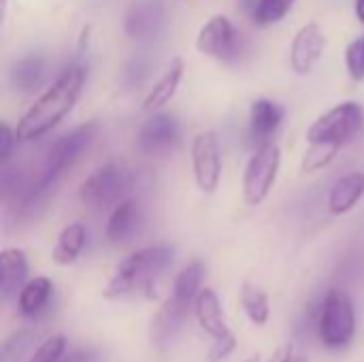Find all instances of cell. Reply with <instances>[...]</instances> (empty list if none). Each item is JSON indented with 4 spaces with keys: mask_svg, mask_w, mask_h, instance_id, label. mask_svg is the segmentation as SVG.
I'll use <instances>...</instances> for the list:
<instances>
[{
    "mask_svg": "<svg viewBox=\"0 0 364 362\" xmlns=\"http://www.w3.org/2000/svg\"><path fill=\"white\" fill-rule=\"evenodd\" d=\"M85 68L81 64L66 66L58 79L28 107V111L19 117L15 137L21 143L36 141L53 130L77 105L83 85H85Z\"/></svg>",
    "mask_w": 364,
    "mask_h": 362,
    "instance_id": "1",
    "label": "cell"
},
{
    "mask_svg": "<svg viewBox=\"0 0 364 362\" xmlns=\"http://www.w3.org/2000/svg\"><path fill=\"white\" fill-rule=\"evenodd\" d=\"M173 260H175V245L171 243H156L136 250L117 265L102 294L107 299H119L145 290L147 297H151L154 284L173 265Z\"/></svg>",
    "mask_w": 364,
    "mask_h": 362,
    "instance_id": "2",
    "label": "cell"
},
{
    "mask_svg": "<svg viewBox=\"0 0 364 362\" xmlns=\"http://www.w3.org/2000/svg\"><path fill=\"white\" fill-rule=\"evenodd\" d=\"M94 134H96V122H85V124L73 128L70 132L62 134L60 139H55L49 145L43 169H41V175L32 183V188L26 192V198H23L26 207H30L32 203H38L41 196L45 192H49L66 171L73 169V164L79 160V156L94 141Z\"/></svg>",
    "mask_w": 364,
    "mask_h": 362,
    "instance_id": "3",
    "label": "cell"
},
{
    "mask_svg": "<svg viewBox=\"0 0 364 362\" xmlns=\"http://www.w3.org/2000/svg\"><path fill=\"white\" fill-rule=\"evenodd\" d=\"M364 124L363 107L354 100L335 105L324 115H320L307 130L309 145H322L331 149H341L360 132Z\"/></svg>",
    "mask_w": 364,
    "mask_h": 362,
    "instance_id": "4",
    "label": "cell"
},
{
    "mask_svg": "<svg viewBox=\"0 0 364 362\" xmlns=\"http://www.w3.org/2000/svg\"><path fill=\"white\" fill-rule=\"evenodd\" d=\"M132 183V173L122 162H107L92 171L85 181L79 186V201L87 209H107L115 207L119 198L128 192Z\"/></svg>",
    "mask_w": 364,
    "mask_h": 362,
    "instance_id": "5",
    "label": "cell"
},
{
    "mask_svg": "<svg viewBox=\"0 0 364 362\" xmlns=\"http://www.w3.org/2000/svg\"><path fill=\"white\" fill-rule=\"evenodd\" d=\"M282 166V149L275 141L258 145L243 173V201L258 207L271 194Z\"/></svg>",
    "mask_w": 364,
    "mask_h": 362,
    "instance_id": "6",
    "label": "cell"
},
{
    "mask_svg": "<svg viewBox=\"0 0 364 362\" xmlns=\"http://www.w3.org/2000/svg\"><path fill=\"white\" fill-rule=\"evenodd\" d=\"M356 333V314L352 299L348 292L333 288L324 297L320 320H318V335L324 346L328 348H343L352 341Z\"/></svg>",
    "mask_w": 364,
    "mask_h": 362,
    "instance_id": "7",
    "label": "cell"
},
{
    "mask_svg": "<svg viewBox=\"0 0 364 362\" xmlns=\"http://www.w3.org/2000/svg\"><path fill=\"white\" fill-rule=\"evenodd\" d=\"M194 312H196V320H198L200 329L213 339L209 361H224L237 348V339L224 320V312H222L218 294L211 288L200 290V294L196 297V303H194Z\"/></svg>",
    "mask_w": 364,
    "mask_h": 362,
    "instance_id": "8",
    "label": "cell"
},
{
    "mask_svg": "<svg viewBox=\"0 0 364 362\" xmlns=\"http://www.w3.org/2000/svg\"><path fill=\"white\" fill-rule=\"evenodd\" d=\"M192 171L200 192L213 194L222 179V151L213 130L198 132L192 141Z\"/></svg>",
    "mask_w": 364,
    "mask_h": 362,
    "instance_id": "9",
    "label": "cell"
},
{
    "mask_svg": "<svg viewBox=\"0 0 364 362\" xmlns=\"http://www.w3.org/2000/svg\"><path fill=\"white\" fill-rule=\"evenodd\" d=\"M237 43H239V34L226 15L209 17L196 34V49L220 62L235 60Z\"/></svg>",
    "mask_w": 364,
    "mask_h": 362,
    "instance_id": "10",
    "label": "cell"
},
{
    "mask_svg": "<svg viewBox=\"0 0 364 362\" xmlns=\"http://www.w3.org/2000/svg\"><path fill=\"white\" fill-rule=\"evenodd\" d=\"M326 49V34L324 30L311 21L299 28L290 45V66L296 75H309L316 64L322 60Z\"/></svg>",
    "mask_w": 364,
    "mask_h": 362,
    "instance_id": "11",
    "label": "cell"
},
{
    "mask_svg": "<svg viewBox=\"0 0 364 362\" xmlns=\"http://www.w3.org/2000/svg\"><path fill=\"white\" fill-rule=\"evenodd\" d=\"M179 143V122L168 113H154L139 130V147L145 154H164Z\"/></svg>",
    "mask_w": 364,
    "mask_h": 362,
    "instance_id": "12",
    "label": "cell"
},
{
    "mask_svg": "<svg viewBox=\"0 0 364 362\" xmlns=\"http://www.w3.org/2000/svg\"><path fill=\"white\" fill-rule=\"evenodd\" d=\"M164 21L162 0H134L124 17V30L130 38H147L160 30Z\"/></svg>",
    "mask_w": 364,
    "mask_h": 362,
    "instance_id": "13",
    "label": "cell"
},
{
    "mask_svg": "<svg viewBox=\"0 0 364 362\" xmlns=\"http://www.w3.org/2000/svg\"><path fill=\"white\" fill-rule=\"evenodd\" d=\"M286 117L284 105L271 98H258L250 107V137L256 145H264L273 139Z\"/></svg>",
    "mask_w": 364,
    "mask_h": 362,
    "instance_id": "14",
    "label": "cell"
},
{
    "mask_svg": "<svg viewBox=\"0 0 364 362\" xmlns=\"http://www.w3.org/2000/svg\"><path fill=\"white\" fill-rule=\"evenodd\" d=\"M28 258L17 247H6L0 254V297L9 301L28 284Z\"/></svg>",
    "mask_w": 364,
    "mask_h": 362,
    "instance_id": "15",
    "label": "cell"
},
{
    "mask_svg": "<svg viewBox=\"0 0 364 362\" xmlns=\"http://www.w3.org/2000/svg\"><path fill=\"white\" fill-rule=\"evenodd\" d=\"M188 312H190V305H183L177 299L168 297L164 301V305L158 309V314L154 316V322H151V344L156 348H160V350L166 348L168 341L181 329Z\"/></svg>",
    "mask_w": 364,
    "mask_h": 362,
    "instance_id": "16",
    "label": "cell"
},
{
    "mask_svg": "<svg viewBox=\"0 0 364 362\" xmlns=\"http://www.w3.org/2000/svg\"><path fill=\"white\" fill-rule=\"evenodd\" d=\"M364 194V175L363 173H350L339 177L331 192H328V201L326 207L333 215H343L348 211H352L356 207V203L363 198Z\"/></svg>",
    "mask_w": 364,
    "mask_h": 362,
    "instance_id": "17",
    "label": "cell"
},
{
    "mask_svg": "<svg viewBox=\"0 0 364 362\" xmlns=\"http://www.w3.org/2000/svg\"><path fill=\"white\" fill-rule=\"evenodd\" d=\"M139 224V205L134 201H119L107 222L105 237L111 245H124L132 239Z\"/></svg>",
    "mask_w": 364,
    "mask_h": 362,
    "instance_id": "18",
    "label": "cell"
},
{
    "mask_svg": "<svg viewBox=\"0 0 364 362\" xmlns=\"http://www.w3.org/2000/svg\"><path fill=\"white\" fill-rule=\"evenodd\" d=\"M183 60L181 58H175L171 60L168 68L164 70V75L158 79V83L149 90V94L145 96L143 100V111L147 113H154L158 109H162L164 105H168L173 100V96L177 94V87L183 79Z\"/></svg>",
    "mask_w": 364,
    "mask_h": 362,
    "instance_id": "19",
    "label": "cell"
},
{
    "mask_svg": "<svg viewBox=\"0 0 364 362\" xmlns=\"http://www.w3.org/2000/svg\"><path fill=\"white\" fill-rule=\"evenodd\" d=\"M83 245H85V226L81 222H73L58 235L51 258H53L55 265L68 267L81 256Z\"/></svg>",
    "mask_w": 364,
    "mask_h": 362,
    "instance_id": "20",
    "label": "cell"
},
{
    "mask_svg": "<svg viewBox=\"0 0 364 362\" xmlns=\"http://www.w3.org/2000/svg\"><path fill=\"white\" fill-rule=\"evenodd\" d=\"M53 292V284L49 277H34L30 280L21 292L17 294V305H19V312L21 316L26 318H36L45 305L49 303V297Z\"/></svg>",
    "mask_w": 364,
    "mask_h": 362,
    "instance_id": "21",
    "label": "cell"
},
{
    "mask_svg": "<svg viewBox=\"0 0 364 362\" xmlns=\"http://www.w3.org/2000/svg\"><path fill=\"white\" fill-rule=\"evenodd\" d=\"M203 275H205V267L203 262L194 260L190 262L186 269L179 271V275L175 277V284H173V299H177L179 303L183 305H190L196 303V297L200 294V284H203Z\"/></svg>",
    "mask_w": 364,
    "mask_h": 362,
    "instance_id": "22",
    "label": "cell"
},
{
    "mask_svg": "<svg viewBox=\"0 0 364 362\" xmlns=\"http://www.w3.org/2000/svg\"><path fill=\"white\" fill-rule=\"evenodd\" d=\"M45 75V64L38 55H28L11 68V83L19 92H34Z\"/></svg>",
    "mask_w": 364,
    "mask_h": 362,
    "instance_id": "23",
    "label": "cell"
},
{
    "mask_svg": "<svg viewBox=\"0 0 364 362\" xmlns=\"http://www.w3.org/2000/svg\"><path fill=\"white\" fill-rule=\"evenodd\" d=\"M241 305L254 324H258V326L267 324L271 309H269V297L262 288H258L254 284H243L241 286Z\"/></svg>",
    "mask_w": 364,
    "mask_h": 362,
    "instance_id": "24",
    "label": "cell"
},
{
    "mask_svg": "<svg viewBox=\"0 0 364 362\" xmlns=\"http://www.w3.org/2000/svg\"><path fill=\"white\" fill-rule=\"evenodd\" d=\"M294 6V0H254L252 19L258 26H271L282 21Z\"/></svg>",
    "mask_w": 364,
    "mask_h": 362,
    "instance_id": "25",
    "label": "cell"
},
{
    "mask_svg": "<svg viewBox=\"0 0 364 362\" xmlns=\"http://www.w3.org/2000/svg\"><path fill=\"white\" fill-rule=\"evenodd\" d=\"M337 149H331V147H322V145H309L305 156H303V162H301V169L303 173H318L322 169H326L335 158H337Z\"/></svg>",
    "mask_w": 364,
    "mask_h": 362,
    "instance_id": "26",
    "label": "cell"
},
{
    "mask_svg": "<svg viewBox=\"0 0 364 362\" xmlns=\"http://www.w3.org/2000/svg\"><path fill=\"white\" fill-rule=\"evenodd\" d=\"M64 356H66V339L62 335H53L36 348V352L28 362H60Z\"/></svg>",
    "mask_w": 364,
    "mask_h": 362,
    "instance_id": "27",
    "label": "cell"
},
{
    "mask_svg": "<svg viewBox=\"0 0 364 362\" xmlns=\"http://www.w3.org/2000/svg\"><path fill=\"white\" fill-rule=\"evenodd\" d=\"M346 68L354 81H364V36L346 47Z\"/></svg>",
    "mask_w": 364,
    "mask_h": 362,
    "instance_id": "28",
    "label": "cell"
},
{
    "mask_svg": "<svg viewBox=\"0 0 364 362\" xmlns=\"http://www.w3.org/2000/svg\"><path fill=\"white\" fill-rule=\"evenodd\" d=\"M15 141H17L15 132H13L6 124H2V126H0V162H2V166L9 162V158H11V147H13Z\"/></svg>",
    "mask_w": 364,
    "mask_h": 362,
    "instance_id": "29",
    "label": "cell"
},
{
    "mask_svg": "<svg viewBox=\"0 0 364 362\" xmlns=\"http://www.w3.org/2000/svg\"><path fill=\"white\" fill-rule=\"evenodd\" d=\"M294 361V350H292V346H286V348H282L275 356H273V361L271 362H292Z\"/></svg>",
    "mask_w": 364,
    "mask_h": 362,
    "instance_id": "30",
    "label": "cell"
},
{
    "mask_svg": "<svg viewBox=\"0 0 364 362\" xmlns=\"http://www.w3.org/2000/svg\"><path fill=\"white\" fill-rule=\"evenodd\" d=\"M354 11H356V17L360 19V23L364 26V0H356V4H354Z\"/></svg>",
    "mask_w": 364,
    "mask_h": 362,
    "instance_id": "31",
    "label": "cell"
},
{
    "mask_svg": "<svg viewBox=\"0 0 364 362\" xmlns=\"http://www.w3.org/2000/svg\"><path fill=\"white\" fill-rule=\"evenodd\" d=\"M292 362H307V358H305V356H294V361Z\"/></svg>",
    "mask_w": 364,
    "mask_h": 362,
    "instance_id": "32",
    "label": "cell"
},
{
    "mask_svg": "<svg viewBox=\"0 0 364 362\" xmlns=\"http://www.w3.org/2000/svg\"><path fill=\"white\" fill-rule=\"evenodd\" d=\"M245 362H260V356H252V358H247Z\"/></svg>",
    "mask_w": 364,
    "mask_h": 362,
    "instance_id": "33",
    "label": "cell"
}]
</instances>
